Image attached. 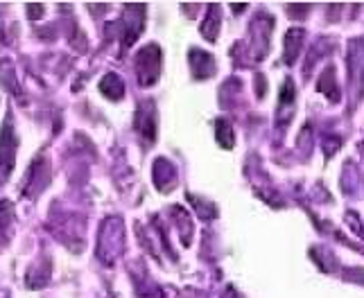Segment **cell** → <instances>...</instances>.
<instances>
[{
	"mask_svg": "<svg viewBox=\"0 0 364 298\" xmlns=\"http://www.w3.org/2000/svg\"><path fill=\"white\" fill-rule=\"evenodd\" d=\"M161 61H163V54L156 43H149L138 52L136 68L142 86H152L158 80V75H161Z\"/></svg>",
	"mask_w": 364,
	"mask_h": 298,
	"instance_id": "6da1fadb",
	"label": "cell"
},
{
	"mask_svg": "<svg viewBox=\"0 0 364 298\" xmlns=\"http://www.w3.org/2000/svg\"><path fill=\"white\" fill-rule=\"evenodd\" d=\"M16 136L12 129V120L5 122L3 131H0V165H3L5 174H10L14 168V154H16Z\"/></svg>",
	"mask_w": 364,
	"mask_h": 298,
	"instance_id": "7a4b0ae2",
	"label": "cell"
},
{
	"mask_svg": "<svg viewBox=\"0 0 364 298\" xmlns=\"http://www.w3.org/2000/svg\"><path fill=\"white\" fill-rule=\"evenodd\" d=\"M303 36L306 32L301 27L290 30V32L285 34V54H283L285 64H292V61L297 59V54L301 52V43H303Z\"/></svg>",
	"mask_w": 364,
	"mask_h": 298,
	"instance_id": "3957f363",
	"label": "cell"
},
{
	"mask_svg": "<svg viewBox=\"0 0 364 298\" xmlns=\"http://www.w3.org/2000/svg\"><path fill=\"white\" fill-rule=\"evenodd\" d=\"M100 91L105 93V95H109L111 100H120L122 98V93H125V84H122V80L118 75H114V73H109L105 80H102V84H100Z\"/></svg>",
	"mask_w": 364,
	"mask_h": 298,
	"instance_id": "277c9868",
	"label": "cell"
},
{
	"mask_svg": "<svg viewBox=\"0 0 364 298\" xmlns=\"http://www.w3.org/2000/svg\"><path fill=\"white\" fill-rule=\"evenodd\" d=\"M215 25H220V7L211 5L208 7V16H206L204 25H202V34L208 38V41H215V38H217V27Z\"/></svg>",
	"mask_w": 364,
	"mask_h": 298,
	"instance_id": "5b68a950",
	"label": "cell"
},
{
	"mask_svg": "<svg viewBox=\"0 0 364 298\" xmlns=\"http://www.w3.org/2000/svg\"><path fill=\"white\" fill-rule=\"evenodd\" d=\"M12 222H14V213H12V206L7 201L0 203V247L5 244L7 238H10L12 233Z\"/></svg>",
	"mask_w": 364,
	"mask_h": 298,
	"instance_id": "8992f818",
	"label": "cell"
},
{
	"mask_svg": "<svg viewBox=\"0 0 364 298\" xmlns=\"http://www.w3.org/2000/svg\"><path fill=\"white\" fill-rule=\"evenodd\" d=\"M217 143L224 147V149H231L233 143H235V138H233V127H231V122H226V120H217Z\"/></svg>",
	"mask_w": 364,
	"mask_h": 298,
	"instance_id": "52a82bcc",
	"label": "cell"
}]
</instances>
